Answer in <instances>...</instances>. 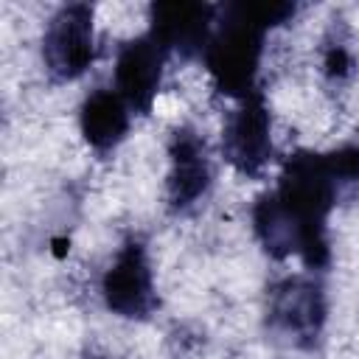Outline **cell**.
Here are the masks:
<instances>
[{"label":"cell","mask_w":359,"mask_h":359,"mask_svg":"<svg viewBox=\"0 0 359 359\" xmlns=\"http://www.w3.org/2000/svg\"><path fill=\"white\" fill-rule=\"evenodd\" d=\"M345 182L339 180L331 151H297L283 163L278 188L255 202L252 224L258 241L272 258L300 255L306 266L328 264L325 219Z\"/></svg>","instance_id":"6da1fadb"},{"label":"cell","mask_w":359,"mask_h":359,"mask_svg":"<svg viewBox=\"0 0 359 359\" xmlns=\"http://www.w3.org/2000/svg\"><path fill=\"white\" fill-rule=\"evenodd\" d=\"M294 14L292 3H233L224 6L219 25L205 48V65L219 93L247 98L255 93V73L264 34Z\"/></svg>","instance_id":"7a4b0ae2"},{"label":"cell","mask_w":359,"mask_h":359,"mask_svg":"<svg viewBox=\"0 0 359 359\" xmlns=\"http://www.w3.org/2000/svg\"><path fill=\"white\" fill-rule=\"evenodd\" d=\"M42 59L53 79H76L95 59V34H93V8L84 3L62 6L42 36Z\"/></svg>","instance_id":"3957f363"},{"label":"cell","mask_w":359,"mask_h":359,"mask_svg":"<svg viewBox=\"0 0 359 359\" xmlns=\"http://www.w3.org/2000/svg\"><path fill=\"white\" fill-rule=\"evenodd\" d=\"M269 129L272 123H269L264 98L258 93H250L247 98H241L238 109L227 118L222 132V149L227 163L247 177L258 174L272 157Z\"/></svg>","instance_id":"277c9868"},{"label":"cell","mask_w":359,"mask_h":359,"mask_svg":"<svg viewBox=\"0 0 359 359\" xmlns=\"http://www.w3.org/2000/svg\"><path fill=\"white\" fill-rule=\"evenodd\" d=\"M101 289L107 306L121 317H146L154 309L157 297H154L151 269L140 241L132 238L121 247V252L115 255L112 266L104 275Z\"/></svg>","instance_id":"5b68a950"},{"label":"cell","mask_w":359,"mask_h":359,"mask_svg":"<svg viewBox=\"0 0 359 359\" xmlns=\"http://www.w3.org/2000/svg\"><path fill=\"white\" fill-rule=\"evenodd\" d=\"M216 8L208 3H154L151 6V36L165 53L191 59L202 53L213 34Z\"/></svg>","instance_id":"8992f818"},{"label":"cell","mask_w":359,"mask_h":359,"mask_svg":"<svg viewBox=\"0 0 359 359\" xmlns=\"http://www.w3.org/2000/svg\"><path fill=\"white\" fill-rule=\"evenodd\" d=\"M163 62H165V50L151 34L129 39L121 48L115 62V90L132 109L137 112L151 109V101L163 79Z\"/></svg>","instance_id":"52a82bcc"},{"label":"cell","mask_w":359,"mask_h":359,"mask_svg":"<svg viewBox=\"0 0 359 359\" xmlns=\"http://www.w3.org/2000/svg\"><path fill=\"white\" fill-rule=\"evenodd\" d=\"M269 317L283 334L294 337L297 342L317 339L323 320H325V300H323L320 286L306 278L283 280L280 286H275Z\"/></svg>","instance_id":"ba28073f"},{"label":"cell","mask_w":359,"mask_h":359,"mask_svg":"<svg viewBox=\"0 0 359 359\" xmlns=\"http://www.w3.org/2000/svg\"><path fill=\"white\" fill-rule=\"evenodd\" d=\"M168 154H171L168 202L174 208H188L191 202H196L205 194V188L210 182V165H208L205 143L199 140V135L194 129L180 126L171 135Z\"/></svg>","instance_id":"9c48e42d"},{"label":"cell","mask_w":359,"mask_h":359,"mask_svg":"<svg viewBox=\"0 0 359 359\" xmlns=\"http://www.w3.org/2000/svg\"><path fill=\"white\" fill-rule=\"evenodd\" d=\"M129 129V104L112 90H95L81 104V135L84 140L107 151L123 140Z\"/></svg>","instance_id":"30bf717a"},{"label":"cell","mask_w":359,"mask_h":359,"mask_svg":"<svg viewBox=\"0 0 359 359\" xmlns=\"http://www.w3.org/2000/svg\"><path fill=\"white\" fill-rule=\"evenodd\" d=\"M348 65H351V59H348V53H345L342 48H334V50L328 53V59H325L328 73H345V70H348Z\"/></svg>","instance_id":"8fae6325"}]
</instances>
